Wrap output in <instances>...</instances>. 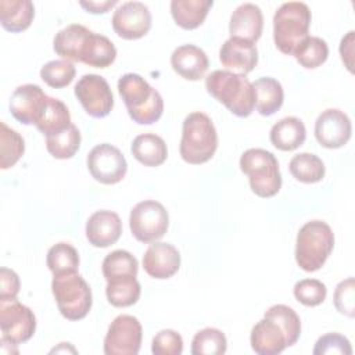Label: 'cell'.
Returning a JSON list of instances; mask_svg holds the SVG:
<instances>
[{"label":"cell","instance_id":"cell-1","mask_svg":"<svg viewBox=\"0 0 355 355\" xmlns=\"http://www.w3.org/2000/svg\"><path fill=\"white\" fill-rule=\"evenodd\" d=\"M118 93L122 97L129 116L139 125L157 122L164 112V100L158 90L137 73H125L118 80Z\"/></svg>","mask_w":355,"mask_h":355},{"label":"cell","instance_id":"cell-2","mask_svg":"<svg viewBox=\"0 0 355 355\" xmlns=\"http://www.w3.org/2000/svg\"><path fill=\"white\" fill-rule=\"evenodd\" d=\"M205 89L236 116L245 118L255 108L252 83L244 75L216 69L205 78Z\"/></svg>","mask_w":355,"mask_h":355},{"label":"cell","instance_id":"cell-3","mask_svg":"<svg viewBox=\"0 0 355 355\" xmlns=\"http://www.w3.org/2000/svg\"><path fill=\"white\" fill-rule=\"evenodd\" d=\"M218 148V133L211 118L204 112L189 114L182 126L180 157L191 165L209 161Z\"/></svg>","mask_w":355,"mask_h":355},{"label":"cell","instance_id":"cell-4","mask_svg":"<svg viewBox=\"0 0 355 355\" xmlns=\"http://www.w3.org/2000/svg\"><path fill=\"white\" fill-rule=\"evenodd\" d=\"M334 247V233L323 220H309L301 226L295 241V261L305 272L320 269Z\"/></svg>","mask_w":355,"mask_h":355},{"label":"cell","instance_id":"cell-5","mask_svg":"<svg viewBox=\"0 0 355 355\" xmlns=\"http://www.w3.org/2000/svg\"><path fill=\"white\" fill-rule=\"evenodd\" d=\"M311 10L305 3H283L273 15V40L276 47L287 55H293L297 46L309 35Z\"/></svg>","mask_w":355,"mask_h":355},{"label":"cell","instance_id":"cell-6","mask_svg":"<svg viewBox=\"0 0 355 355\" xmlns=\"http://www.w3.org/2000/svg\"><path fill=\"white\" fill-rule=\"evenodd\" d=\"M240 169L248 176L250 187L258 197L269 198L279 193L282 176L276 157L263 148H248L240 157Z\"/></svg>","mask_w":355,"mask_h":355},{"label":"cell","instance_id":"cell-7","mask_svg":"<svg viewBox=\"0 0 355 355\" xmlns=\"http://www.w3.org/2000/svg\"><path fill=\"white\" fill-rule=\"evenodd\" d=\"M51 291L60 313L68 320L83 319L92 308V290L78 272L54 275Z\"/></svg>","mask_w":355,"mask_h":355},{"label":"cell","instance_id":"cell-8","mask_svg":"<svg viewBox=\"0 0 355 355\" xmlns=\"http://www.w3.org/2000/svg\"><path fill=\"white\" fill-rule=\"evenodd\" d=\"M169 215L165 207L155 200L137 202L129 216V227L133 237L144 244L159 240L168 230Z\"/></svg>","mask_w":355,"mask_h":355},{"label":"cell","instance_id":"cell-9","mask_svg":"<svg viewBox=\"0 0 355 355\" xmlns=\"http://www.w3.org/2000/svg\"><path fill=\"white\" fill-rule=\"evenodd\" d=\"M143 329L137 318L132 315L116 316L104 338L105 355H137L141 345Z\"/></svg>","mask_w":355,"mask_h":355},{"label":"cell","instance_id":"cell-10","mask_svg":"<svg viewBox=\"0 0 355 355\" xmlns=\"http://www.w3.org/2000/svg\"><path fill=\"white\" fill-rule=\"evenodd\" d=\"M87 169L94 180L103 184H115L125 178L128 162L116 147L103 143L94 146L87 154Z\"/></svg>","mask_w":355,"mask_h":355},{"label":"cell","instance_id":"cell-11","mask_svg":"<svg viewBox=\"0 0 355 355\" xmlns=\"http://www.w3.org/2000/svg\"><path fill=\"white\" fill-rule=\"evenodd\" d=\"M75 96L83 110L93 118L107 116L114 107V96L108 82L96 73L83 75L75 85Z\"/></svg>","mask_w":355,"mask_h":355},{"label":"cell","instance_id":"cell-12","mask_svg":"<svg viewBox=\"0 0 355 355\" xmlns=\"http://www.w3.org/2000/svg\"><path fill=\"white\" fill-rule=\"evenodd\" d=\"M1 337L15 344L28 341L36 330V318L31 308L15 300L0 301Z\"/></svg>","mask_w":355,"mask_h":355},{"label":"cell","instance_id":"cell-13","mask_svg":"<svg viewBox=\"0 0 355 355\" xmlns=\"http://www.w3.org/2000/svg\"><path fill=\"white\" fill-rule=\"evenodd\" d=\"M151 12L141 1H126L112 14L114 32L126 40H136L148 33L151 28Z\"/></svg>","mask_w":355,"mask_h":355},{"label":"cell","instance_id":"cell-14","mask_svg":"<svg viewBox=\"0 0 355 355\" xmlns=\"http://www.w3.org/2000/svg\"><path fill=\"white\" fill-rule=\"evenodd\" d=\"M352 133L349 116L337 108L324 110L315 122V137L322 147L340 148L348 143Z\"/></svg>","mask_w":355,"mask_h":355},{"label":"cell","instance_id":"cell-15","mask_svg":"<svg viewBox=\"0 0 355 355\" xmlns=\"http://www.w3.org/2000/svg\"><path fill=\"white\" fill-rule=\"evenodd\" d=\"M49 96L40 86L26 83L18 86L10 98V111L12 116L24 125H35L46 105Z\"/></svg>","mask_w":355,"mask_h":355},{"label":"cell","instance_id":"cell-16","mask_svg":"<svg viewBox=\"0 0 355 355\" xmlns=\"http://www.w3.org/2000/svg\"><path fill=\"white\" fill-rule=\"evenodd\" d=\"M219 60L226 71L245 76L258 62V50L251 42L229 37L219 50Z\"/></svg>","mask_w":355,"mask_h":355},{"label":"cell","instance_id":"cell-17","mask_svg":"<svg viewBox=\"0 0 355 355\" xmlns=\"http://www.w3.org/2000/svg\"><path fill=\"white\" fill-rule=\"evenodd\" d=\"M86 239L93 247L105 248L115 244L122 233V222L118 214L101 209L92 214L86 222Z\"/></svg>","mask_w":355,"mask_h":355},{"label":"cell","instance_id":"cell-18","mask_svg":"<svg viewBox=\"0 0 355 355\" xmlns=\"http://www.w3.org/2000/svg\"><path fill=\"white\" fill-rule=\"evenodd\" d=\"M143 268L154 279H169L180 268V254L169 243L154 241L143 255Z\"/></svg>","mask_w":355,"mask_h":355},{"label":"cell","instance_id":"cell-19","mask_svg":"<svg viewBox=\"0 0 355 355\" xmlns=\"http://www.w3.org/2000/svg\"><path fill=\"white\" fill-rule=\"evenodd\" d=\"M93 32L89 28L80 24H71L55 33L53 49L67 61L83 62Z\"/></svg>","mask_w":355,"mask_h":355},{"label":"cell","instance_id":"cell-20","mask_svg":"<svg viewBox=\"0 0 355 355\" xmlns=\"http://www.w3.org/2000/svg\"><path fill=\"white\" fill-rule=\"evenodd\" d=\"M262 28H263L262 11L258 6L252 3L240 4L230 17V22H229L230 37H237V39L255 43L262 35Z\"/></svg>","mask_w":355,"mask_h":355},{"label":"cell","instance_id":"cell-21","mask_svg":"<svg viewBox=\"0 0 355 355\" xmlns=\"http://www.w3.org/2000/svg\"><path fill=\"white\" fill-rule=\"evenodd\" d=\"M172 69L186 80H200L204 78L209 61L205 51L194 44H183L173 50L171 55Z\"/></svg>","mask_w":355,"mask_h":355},{"label":"cell","instance_id":"cell-22","mask_svg":"<svg viewBox=\"0 0 355 355\" xmlns=\"http://www.w3.org/2000/svg\"><path fill=\"white\" fill-rule=\"evenodd\" d=\"M251 348L259 355H277L288 345L282 327L272 319H261L251 330Z\"/></svg>","mask_w":355,"mask_h":355},{"label":"cell","instance_id":"cell-23","mask_svg":"<svg viewBox=\"0 0 355 355\" xmlns=\"http://www.w3.org/2000/svg\"><path fill=\"white\" fill-rule=\"evenodd\" d=\"M270 143L282 151H293L301 147L306 139V129L297 116H286L270 129Z\"/></svg>","mask_w":355,"mask_h":355},{"label":"cell","instance_id":"cell-24","mask_svg":"<svg viewBox=\"0 0 355 355\" xmlns=\"http://www.w3.org/2000/svg\"><path fill=\"white\" fill-rule=\"evenodd\" d=\"M35 17V7L31 0H0L1 26L12 33L28 29Z\"/></svg>","mask_w":355,"mask_h":355},{"label":"cell","instance_id":"cell-25","mask_svg":"<svg viewBox=\"0 0 355 355\" xmlns=\"http://www.w3.org/2000/svg\"><path fill=\"white\" fill-rule=\"evenodd\" d=\"M255 108L263 116H270L280 110L284 100V92L279 80L263 76L252 83Z\"/></svg>","mask_w":355,"mask_h":355},{"label":"cell","instance_id":"cell-26","mask_svg":"<svg viewBox=\"0 0 355 355\" xmlns=\"http://www.w3.org/2000/svg\"><path fill=\"white\" fill-rule=\"evenodd\" d=\"M212 4V0H172L171 14L180 28L191 31L205 21Z\"/></svg>","mask_w":355,"mask_h":355},{"label":"cell","instance_id":"cell-27","mask_svg":"<svg viewBox=\"0 0 355 355\" xmlns=\"http://www.w3.org/2000/svg\"><path fill=\"white\" fill-rule=\"evenodd\" d=\"M133 157L144 166H158L165 162L168 157V148L162 137L154 133H143L132 141Z\"/></svg>","mask_w":355,"mask_h":355},{"label":"cell","instance_id":"cell-28","mask_svg":"<svg viewBox=\"0 0 355 355\" xmlns=\"http://www.w3.org/2000/svg\"><path fill=\"white\" fill-rule=\"evenodd\" d=\"M71 123L72 122L68 107L61 100L49 97L35 126L39 132L49 137L65 130Z\"/></svg>","mask_w":355,"mask_h":355},{"label":"cell","instance_id":"cell-29","mask_svg":"<svg viewBox=\"0 0 355 355\" xmlns=\"http://www.w3.org/2000/svg\"><path fill=\"white\" fill-rule=\"evenodd\" d=\"M141 287L136 277H118L107 282L105 294L112 306L126 308L136 304L140 298Z\"/></svg>","mask_w":355,"mask_h":355},{"label":"cell","instance_id":"cell-30","mask_svg":"<svg viewBox=\"0 0 355 355\" xmlns=\"http://www.w3.org/2000/svg\"><path fill=\"white\" fill-rule=\"evenodd\" d=\"M290 173L298 182L302 183H318L324 178L323 161L312 153L295 154L288 164Z\"/></svg>","mask_w":355,"mask_h":355},{"label":"cell","instance_id":"cell-31","mask_svg":"<svg viewBox=\"0 0 355 355\" xmlns=\"http://www.w3.org/2000/svg\"><path fill=\"white\" fill-rule=\"evenodd\" d=\"M101 270L107 282L118 277H136L139 263L129 251L115 250L104 258Z\"/></svg>","mask_w":355,"mask_h":355},{"label":"cell","instance_id":"cell-32","mask_svg":"<svg viewBox=\"0 0 355 355\" xmlns=\"http://www.w3.org/2000/svg\"><path fill=\"white\" fill-rule=\"evenodd\" d=\"M293 55L301 67L315 69L326 62L329 57V47L323 39L318 36H308L297 46Z\"/></svg>","mask_w":355,"mask_h":355},{"label":"cell","instance_id":"cell-33","mask_svg":"<svg viewBox=\"0 0 355 355\" xmlns=\"http://www.w3.org/2000/svg\"><path fill=\"white\" fill-rule=\"evenodd\" d=\"M80 140L79 129L71 123L65 130L46 137V148L57 159H69L78 153Z\"/></svg>","mask_w":355,"mask_h":355},{"label":"cell","instance_id":"cell-34","mask_svg":"<svg viewBox=\"0 0 355 355\" xmlns=\"http://www.w3.org/2000/svg\"><path fill=\"white\" fill-rule=\"evenodd\" d=\"M25 153L24 137L0 122V168L8 169L14 166Z\"/></svg>","mask_w":355,"mask_h":355},{"label":"cell","instance_id":"cell-35","mask_svg":"<svg viewBox=\"0 0 355 355\" xmlns=\"http://www.w3.org/2000/svg\"><path fill=\"white\" fill-rule=\"evenodd\" d=\"M46 263L53 275L78 272L79 254L75 247L61 241L50 247V250L47 251Z\"/></svg>","mask_w":355,"mask_h":355},{"label":"cell","instance_id":"cell-36","mask_svg":"<svg viewBox=\"0 0 355 355\" xmlns=\"http://www.w3.org/2000/svg\"><path fill=\"white\" fill-rule=\"evenodd\" d=\"M116 58V49L114 43L104 35L94 33L90 37L83 64L94 68H107Z\"/></svg>","mask_w":355,"mask_h":355},{"label":"cell","instance_id":"cell-37","mask_svg":"<svg viewBox=\"0 0 355 355\" xmlns=\"http://www.w3.org/2000/svg\"><path fill=\"white\" fill-rule=\"evenodd\" d=\"M265 318L275 320L282 327L288 347L298 341L301 334V320L293 308L283 304L273 305L265 312Z\"/></svg>","mask_w":355,"mask_h":355},{"label":"cell","instance_id":"cell-38","mask_svg":"<svg viewBox=\"0 0 355 355\" xmlns=\"http://www.w3.org/2000/svg\"><path fill=\"white\" fill-rule=\"evenodd\" d=\"M227 348L226 336L215 327L200 330L191 341L193 355H223Z\"/></svg>","mask_w":355,"mask_h":355},{"label":"cell","instance_id":"cell-39","mask_svg":"<svg viewBox=\"0 0 355 355\" xmlns=\"http://www.w3.org/2000/svg\"><path fill=\"white\" fill-rule=\"evenodd\" d=\"M75 73L76 69L73 64L67 60L49 61L40 69L42 80L53 89H62L68 86L73 80Z\"/></svg>","mask_w":355,"mask_h":355},{"label":"cell","instance_id":"cell-40","mask_svg":"<svg viewBox=\"0 0 355 355\" xmlns=\"http://www.w3.org/2000/svg\"><path fill=\"white\" fill-rule=\"evenodd\" d=\"M293 291L297 301L305 306H318L327 295L324 283L318 279H302L295 283Z\"/></svg>","mask_w":355,"mask_h":355},{"label":"cell","instance_id":"cell-41","mask_svg":"<svg viewBox=\"0 0 355 355\" xmlns=\"http://www.w3.org/2000/svg\"><path fill=\"white\" fill-rule=\"evenodd\" d=\"M313 355H351L352 347L347 337L338 333H327L318 338Z\"/></svg>","mask_w":355,"mask_h":355},{"label":"cell","instance_id":"cell-42","mask_svg":"<svg viewBox=\"0 0 355 355\" xmlns=\"http://www.w3.org/2000/svg\"><path fill=\"white\" fill-rule=\"evenodd\" d=\"M151 351L154 355H180L183 352V338L175 330H161L153 338Z\"/></svg>","mask_w":355,"mask_h":355},{"label":"cell","instance_id":"cell-43","mask_svg":"<svg viewBox=\"0 0 355 355\" xmlns=\"http://www.w3.org/2000/svg\"><path fill=\"white\" fill-rule=\"evenodd\" d=\"M334 306L336 309L348 318H354L355 315V280L354 277H348L341 280L334 290Z\"/></svg>","mask_w":355,"mask_h":355},{"label":"cell","instance_id":"cell-44","mask_svg":"<svg viewBox=\"0 0 355 355\" xmlns=\"http://www.w3.org/2000/svg\"><path fill=\"white\" fill-rule=\"evenodd\" d=\"M19 277L12 269H0V301L15 300L19 293Z\"/></svg>","mask_w":355,"mask_h":355},{"label":"cell","instance_id":"cell-45","mask_svg":"<svg viewBox=\"0 0 355 355\" xmlns=\"http://www.w3.org/2000/svg\"><path fill=\"white\" fill-rule=\"evenodd\" d=\"M341 60L345 64L347 69L352 72V55H354V31H349L340 43Z\"/></svg>","mask_w":355,"mask_h":355},{"label":"cell","instance_id":"cell-46","mask_svg":"<svg viewBox=\"0 0 355 355\" xmlns=\"http://www.w3.org/2000/svg\"><path fill=\"white\" fill-rule=\"evenodd\" d=\"M118 1L116 0H101V1H94V0H80L79 6L83 7L87 12L92 14H104L107 12L110 8H112Z\"/></svg>","mask_w":355,"mask_h":355}]
</instances>
